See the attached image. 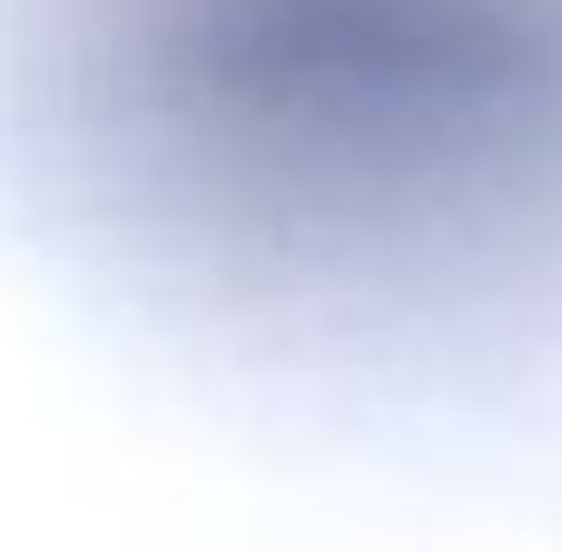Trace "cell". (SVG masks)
<instances>
[{
  "label": "cell",
  "instance_id": "6da1fadb",
  "mask_svg": "<svg viewBox=\"0 0 562 552\" xmlns=\"http://www.w3.org/2000/svg\"><path fill=\"white\" fill-rule=\"evenodd\" d=\"M89 30L109 128L237 247H562V0H99Z\"/></svg>",
  "mask_w": 562,
  "mask_h": 552
}]
</instances>
